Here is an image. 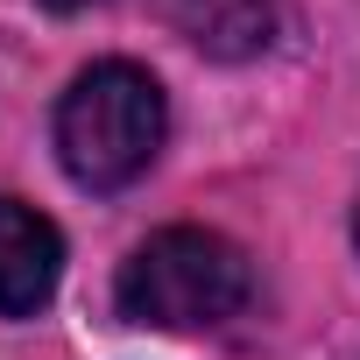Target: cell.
I'll return each instance as SVG.
<instances>
[{"mask_svg":"<svg viewBox=\"0 0 360 360\" xmlns=\"http://www.w3.org/2000/svg\"><path fill=\"white\" fill-rule=\"evenodd\" d=\"M162 127H169L162 85L120 57L78 71L71 92L57 99V155L71 169V184H85V191H127L155 162Z\"/></svg>","mask_w":360,"mask_h":360,"instance_id":"6da1fadb","label":"cell"},{"mask_svg":"<svg viewBox=\"0 0 360 360\" xmlns=\"http://www.w3.org/2000/svg\"><path fill=\"white\" fill-rule=\"evenodd\" d=\"M255 297V269L226 233L205 226H169L155 240H141L113 283V304L127 325H155V332H198V325H226L240 318Z\"/></svg>","mask_w":360,"mask_h":360,"instance_id":"7a4b0ae2","label":"cell"},{"mask_svg":"<svg viewBox=\"0 0 360 360\" xmlns=\"http://www.w3.org/2000/svg\"><path fill=\"white\" fill-rule=\"evenodd\" d=\"M57 276H64L57 226L22 198H0V318H36Z\"/></svg>","mask_w":360,"mask_h":360,"instance_id":"3957f363","label":"cell"},{"mask_svg":"<svg viewBox=\"0 0 360 360\" xmlns=\"http://www.w3.org/2000/svg\"><path fill=\"white\" fill-rule=\"evenodd\" d=\"M176 29H184L205 57H262L290 29V0H176Z\"/></svg>","mask_w":360,"mask_h":360,"instance_id":"277c9868","label":"cell"},{"mask_svg":"<svg viewBox=\"0 0 360 360\" xmlns=\"http://www.w3.org/2000/svg\"><path fill=\"white\" fill-rule=\"evenodd\" d=\"M50 8H57V15H71V8H92V0H50Z\"/></svg>","mask_w":360,"mask_h":360,"instance_id":"5b68a950","label":"cell"}]
</instances>
